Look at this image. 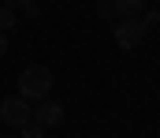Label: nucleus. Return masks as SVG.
Instances as JSON below:
<instances>
[{"label":"nucleus","mask_w":160,"mask_h":138,"mask_svg":"<svg viewBox=\"0 0 160 138\" xmlns=\"http://www.w3.org/2000/svg\"><path fill=\"white\" fill-rule=\"evenodd\" d=\"M4 52H8V38L0 34V56H4Z\"/></svg>","instance_id":"9d476101"},{"label":"nucleus","mask_w":160,"mask_h":138,"mask_svg":"<svg viewBox=\"0 0 160 138\" xmlns=\"http://www.w3.org/2000/svg\"><path fill=\"white\" fill-rule=\"evenodd\" d=\"M142 23H145V30H149V26H160V11H149Z\"/></svg>","instance_id":"1a4fd4ad"},{"label":"nucleus","mask_w":160,"mask_h":138,"mask_svg":"<svg viewBox=\"0 0 160 138\" xmlns=\"http://www.w3.org/2000/svg\"><path fill=\"white\" fill-rule=\"evenodd\" d=\"M112 8L119 11L123 19H138V15H142V8H145V0H116Z\"/></svg>","instance_id":"39448f33"},{"label":"nucleus","mask_w":160,"mask_h":138,"mask_svg":"<svg viewBox=\"0 0 160 138\" xmlns=\"http://www.w3.org/2000/svg\"><path fill=\"white\" fill-rule=\"evenodd\" d=\"M145 41V23L142 19H119L116 26V45L119 49H138Z\"/></svg>","instance_id":"7ed1b4c3"},{"label":"nucleus","mask_w":160,"mask_h":138,"mask_svg":"<svg viewBox=\"0 0 160 138\" xmlns=\"http://www.w3.org/2000/svg\"><path fill=\"white\" fill-rule=\"evenodd\" d=\"M34 123H41L45 131L48 127H60L63 123V105H56V101H38V108H34Z\"/></svg>","instance_id":"20e7f679"},{"label":"nucleus","mask_w":160,"mask_h":138,"mask_svg":"<svg viewBox=\"0 0 160 138\" xmlns=\"http://www.w3.org/2000/svg\"><path fill=\"white\" fill-rule=\"evenodd\" d=\"M0 120H4L8 127H26V123L34 120L30 101H26V97H4V101H0Z\"/></svg>","instance_id":"f03ea898"},{"label":"nucleus","mask_w":160,"mask_h":138,"mask_svg":"<svg viewBox=\"0 0 160 138\" xmlns=\"http://www.w3.org/2000/svg\"><path fill=\"white\" fill-rule=\"evenodd\" d=\"M4 8H11V11H30V15L38 11V8H34V0H4Z\"/></svg>","instance_id":"0eeeda50"},{"label":"nucleus","mask_w":160,"mask_h":138,"mask_svg":"<svg viewBox=\"0 0 160 138\" xmlns=\"http://www.w3.org/2000/svg\"><path fill=\"white\" fill-rule=\"evenodd\" d=\"M52 90V71L45 67V64H30L22 75H19V97H26V101H45Z\"/></svg>","instance_id":"f257e3e1"},{"label":"nucleus","mask_w":160,"mask_h":138,"mask_svg":"<svg viewBox=\"0 0 160 138\" xmlns=\"http://www.w3.org/2000/svg\"><path fill=\"white\" fill-rule=\"evenodd\" d=\"M19 131H22V138H45V127H41V123H34V120H30L26 127H19Z\"/></svg>","instance_id":"6e6552de"},{"label":"nucleus","mask_w":160,"mask_h":138,"mask_svg":"<svg viewBox=\"0 0 160 138\" xmlns=\"http://www.w3.org/2000/svg\"><path fill=\"white\" fill-rule=\"evenodd\" d=\"M11 26H15V11L0 4V34H4V30H11Z\"/></svg>","instance_id":"423d86ee"}]
</instances>
